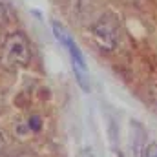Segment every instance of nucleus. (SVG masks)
<instances>
[{
    "label": "nucleus",
    "instance_id": "obj_10",
    "mask_svg": "<svg viewBox=\"0 0 157 157\" xmlns=\"http://www.w3.org/2000/svg\"><path fill=\"white\" fill-rule=\"evenodd\" d=\"M117 157H124V155H122V154H121V152H117Z\"/></svg>",
    "mask_w": 157,
    "mask_h": 157
},
{
    "label": "nucleus",
    "instance_id": "obj_7",
    "mask_svg": "<svg viewBox=\"0 0 157 157\" xmlns=\"http://www.w3.org/2000/svg\"><path fill=\"white\" fill-rule=\"evenodd\" d=\"M143 157H157V143H148Z\"/></svg>",
    "mask_w": 157,
    "mask_h": 157
},
{
    "label": "nucleus",
    "instance_id": "obj_5",
    "mask_svg": "<svg viewBox=\"0 0 157 157\" xmlns=\"http://www.w3.org/2000/svg\"><path fill=\"white\" fill-rule=\"evenodd\" d=\"M73 71H75V78H77V82H78V86L84 90V91H88L90 90V82L86 80V71L84 70H80V68H77V66H73Z\"/></svg>",
    "mask_w": 157,
    "mask_h": 157
},
{
    "label": "nucleus",
    "instance_id": "obj_6",
    "mask_svg": "<svg viewBox=\"0 0 157 157\" xmlns=\"http://www.w3.org/2000/svg\"><path fill=\"white\" fill-rule=\"evenodd\" d=\"M28 126H29V130H33V132H39L40 128H42V119L39 115H31L29 121H28Z\"/></svg>",
    "mask_w": 157,
    "mask_h": 157
},
{
    "label": "nucleus",
    "instance_id": "obj_1",
    "mask_svg": "<svg viewBox=\"0 0 157 157\" xmlns=\"http://www.w3.org/2000/svg\"><path fill=\"white\" fill-rule=\"evenodd\" d=\"M31 60V42L22 31L7 33L0 44V66L7 70H18Z\"/></svg>",
    "mask_w": 157,
    "mask_h": 157
},
{
    "label": "nucleus",
    "instance_id": "obj_4",
    "mask_svg": "<svg viewBox=\"0 0 157 157\" xmlns=\"http://www.w3.org/2000/svg\"><path fill=\"white\" fill-rule=\"evenodd\" d=\"M146 135H148V133H146L144 126H143L139 121L132 119V121H130V146H132V152H133L135 157L144 155V150H146V146H148Z\"/></svg>",
    "mask_w": 157,
    "mask_h": 157
},
{
    "label": "nucleus",
    "instance_id": "obj_8",
    "mask_svg": "<svg viewBox=\"0 0 157 157\" xmlns=\"http://www.w3.org/2000/svg\"><path fill=\"white\" fill-rule=\"evenodd\" d=\"M7 22V15H6V6L0 2V24Z\"/></svg>",
    "mask_w": 157,
    "mask_h": 157
},
{
    "label": "nucleus",
    "instance_id": "obj_2",
    "mask_svg": "<svg viewBox=\"0 0 157 157\" xmlns=\"http://www.w3.org/2000/svg\"><path fill=\"white\" fill-rule=\"evenodd\" d=\"M93 42L104 51H113L119 44V22L115 15H104L90 26Z\"/></svg>",
    "mask_w": 157,
    "mask_h": 157
},
{
    "label": "nucleus",
    "instance_id": "obj_3",
    "mask_svg": "<svg viewBox=\"0 0 157 157\" xmlns=\"http://www.w3.org/2000/svg\"><path fill=\"white\" fill-rule=\"evenodd\" d=\"M53 33H55V39L59 40L66 49H68V53H70V57H71V62H73V66H77L80 70H84L86 71V59H84V55H82V51L78 49L77 42L73 40V37L59 24V22H53Z\"/></svg>",
    "mask_w": 157,
    "mask_h": 157
},
{
    "label": "nucleus",
    "instance_id": "obj_9",
    "mask_svg": "<svg viewBox=\"0 0 157 157\" xmlns=\"http://www.w3.org/2000/svg\"><path fill=\"white\" fill-rule=\"evenodd\" d=\"M77 157H95V154H93L90 148H84V150H80V152H78Z\"/></svg>",
    "mask_w": 157,
    "mask_h": 157
}]
</instances>
